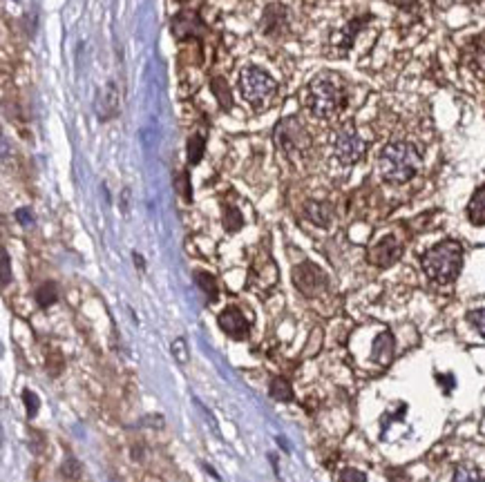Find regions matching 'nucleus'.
Listing matches in <instances>:
<instances>
[{
    "label": "nucleus",
    "mask_w": 485,
    "mask_h": 482,
    "mask_svg": "<svg viewBox=\"0 0 485 482\" xmlns=\"http://www.w3.org/2000/svg\"><path fill=\"white\" fill-rule=\"evenodd\" d=\"M219 329L226 333V335H231L233 339H244L249 335V319L244 317V313L237 308V306H229V308H224L219 317Z\"/></svg>",
    "instance_id": "6e6552de"
},
{
    "label": "nucleus",
    "mask_w": 485,
    "mask_h": 482,
    "mask_svg": "<svg viewBox=\"0 0 485 482\" xmlns=\"http://www.w3.org/2000/svg\"><path fill=\"white\" fill-rule=\"evenodd\" d=\"M278 284V268L273 259L268 257H260L255 261L253 273H251V286L255 290H268Z\"/></svg>",
    "instance_id": "1a4fd4ad"
},
{
    "label": "nucleus",
    "mask_w": 485,
    "mask_h": 482,
    "mask_svg": "<svg viewBox=\"0 0 485 482\" xmlns=\"http://www.w3.org/2000/svg\"><path fill=\"white\" fill-rule=\"evenodd\" d=\"M241 224H244V219H241V214H239L237 208L229 206V208L224 210V226H226V230H229V232H237L241 228Z\"/></svg>",
    "instance_id": "412c9836"
},
{
    "label": "nucleus",
    "mask_w": 485,
    "mask_h": 482,
    "mask_svg": "<svg viewBox=\"0 0 485 482\" xmlns=\"http://www.w3.org/2000/svg\"><path fill=\"white\" fill-rule=\"evenodd\" d=\"M56 300H58V286H56L54 282L43 284V286L36 290V302H38L40 306H52Z\"/></svg>",
    "instance_id": "6ab92c4d"
},
{
    "label": "nucleus",
    "mask_w": 485,
    "mask_h": 482,
    "mask_svg": "<svg viewBox=\"0 0 485 482\" xmlns=\"http://www.w3.org/2000/svg\"><path fill=\"white\" fill-rule=\"evenodd\" d=\"M177 185H179L181 195H184V199H186V201H190L192 192H190V183H188V175H186V172H181V177H179Z\"/></svg>",
    "instance_id": "cd10ccee"
},
{
    "label": "nucleus",
    "mask_w": 485,
    "mask_h": 482,
    "mask_svg": "<svg viewBox=\"0 0 485 482\" xmlns=\"http://www.w3.org/2000/svg\"><path fill=\"white\" fill-rule=\"evenodd\" d=\"M463 266V248L457 241H443L423 255V270L436 284H449Z\"/></svg>",
    "instance_id": "f03ea898"
},
{
    "label": "nucleus",
    "mask_w": 485,
    "mask_h": 482,
    "mask_svg": "<svg viewBox=\"0 0 485 482\" xmlns=\"http://www.w3.org/2000/svg\"><path fill=\"white\" fill-rule=\"evenodd\" d=\"M63 473H65L67 478H79V473H81V466H79V462L74 460V458H67V460H65V464H63Z\"/></svg>",
    "instance_id": "bb28decb"
},
{
    "label": "nucleus",
    "mask_w": 485,
    "mask_h": 482,
    "mask_svg": "<svg viewBox=\"0 0 485 482\" xmlns=\"http://www.w3.org/2000/svg\"><path fill=\"white\" fill-rule=\"evenodd\" d=\"M398 257H400V243L391 235L378 241L369 253V259L376 263V266H389V263H393Z\"/></svg>",
    "instance_id": "f8f14e48"
},
{
    "label": "nucleus",
    "mask_w": 485,
    "mask_h": 482,
    "mask_svg": "<svg viewBox=\"0 0 485 482\" xmlns=\"http://www.w3.org/2000/svg\"><path fill=\"white\" fill-rule=\"evenodd\" d=\"M467 319H469V324H472L474 329H476V333L485 337V306H481V308H476V310H469V313H467Z\"/></svg>",
    "instance_id": "5701e85b"
},
{
    "label": "nucleus",
    "mask_w": 485,
    "mask_h": 482,
    "mask_svg": "<svg viewBox=\"0 0 485 482\" xmlns=\"http://www.w3.org/2000/svg\"><path fill=\"white\" fill-rule=\"evenodd\" d=\"M23 402H25V409H27V415L34 417L40 409V402H38V395L32 393V391H25L23 393Z\"/></svg>",
    "instance_id": "393cba45"
},
{
    "label": "nucleus",
    "mask_w": 485,
    "mask_h": 482,
    "mask_svg": "<svg viewBox=\"0 0 485 482\" xmlns=\"http://www.w3.org/2000/svg\"><path fill=\"white\" fill-rule=\"evenodd\" d=\"M16 219H18L23 226H32V224H34V217H32V212H29L27 208H21V210L16 212Z\"/></svg>",
    "instance_id": "c756f323"
},
{
    "label": "nucleus",
    "mask_w": 485,
    "mask_h": 482,
    "mask_svg": "<svg viewBox=\"0 0 485 482\" xmlns=\"http://www.w3.org/2000/svg\"><path fill=\"white\" fill-rule=\"evenodd\" d=\"M289 27V11H286L284 5H278V3H273L264 9L262 13V29L273 36V34H282L284 29Z\"/></svg>",
    "instance_id": "9d476101"
},
{
    "label": "nucleus",
    "mask_w": 485,
    "mask_h": 482,
    "mask_svg": "<svg viewBox=\"0 0 485 482\" xmlns=\"http://www.w3.org/2000/svg\"><path fill=\"white\" fill-rule=\"evenodd\" d=\"M268 391L276 400H282V402L293 400V388H291V384H289V380H286V378H273Z\"/></svg>",
    "instance_id": "dca6fc26"
},
{
    "label": "nucleus",
    "mask_w": 485,
    "mask_h": 482,
    "mask_svg": "<svg viewBox=\"0 0 485 482\" xmlns=\"http://www.w3.org/2000/svg\"><path fill=\"white\" fill-rule=\"evenodd\" d=\"M389 3H393V5H398V7H409L412 3H416V0H389Z\"/></svg>",
    "instance_id": "7c9ffc66"
},
{
    "label": "nucleus",
    "mask_w": 485,
    "mask_h": 482,
    "mask_svg": "<svg viewBox=\"0 0 485 482\" xmlns=\"http://www.w3.org/2000/svg\"><path fill=\"white\" fill-rule=\"evenodd\" d=\"M340 482H367V476L358 469H344L340 473Z\"/></svg>",
    "instance_id": "a878e982"
},
{
    "label": "nucleus",
    "mask_w": 485,
    "mask_h": 482,
    "mask_svg": "<svg viewBox=\"0 0 485 482\" xmlns=\"http://www.w3.org/2000/svg\"><path fill=\"white\" fill-rule=\"evenodd\" d=\"M371 353H374L376 362L387 364L391 360V355H393V337H391V333H381V335H378L376 341H374Z\"/></svg>",
    "instance_id": "4468645a"
},
{
    "label": "nucleus",
    "mask_w": 485,
    "mask_h": 482,
    "mask_svg": "<svg viewBox=\"0 0 485 482\" xmlns=\"http://www.w3.org/2000/svg\"><path fill=\"white\" fill-rule=\"evenodd\" d=\"M173 355L177 357V362L179 364H186L188 362V349H186V341H184V337H177L175 341H173Z\"/></svg>",
    "instance_id": "b1692460"
},
{
    "label": "nucleus",
    "mask_w": 485,
    "mask_h": 482,
    "mask_svg": "<svg viewBox=\"0 0 485 482\" xmlns=\"http://www.w3.org/2000/svg\"><path fill=\"white\" fill-rule=\"evenodd\" d=\"M195 282L197 286H200L204 290V295L210 300V302H215L217 300V284H215V279L213 275H208V273H195Z\"/></svg>",
    "instance_id": "f3484780"
},
{
    "label": "nucleus",
    "mask_w": 485,
    "mask_h": 482,
    "mask_svg": "<svg viewBox=\"0 0 485 482\" xmlns=\"http://www.w3.org/2000/svg\"><path fill=\"white\" fill-rule=\"evenodd\" d=\"M204 148H206V141L200 136V134H195L188 138V163L195 165V163H200L202 157H204Z\"/></svg>",
    "instance_id": "a211bd4d"
},
{
    "label": "nucleus",
    "mask_w": 485,
    "mask_h": 482,
    "mask_svg": "<svg viewBox=\"0 0 485 482\" xmlns=\"http://www.w3.org/2000/svg\"><path fill=\"white\" fill-rule=\"evenodd\" d=\"M3 286H9V282H11V266H9V255H7V251H3Z\"/></svg>",
    "instance_id": "c85d7f7f"
},
{
    "label": "nucleus",
    "mask_w": 485,
    "mask_h": 482,
    "mask_svg": "<svg viewBox=\"0 0 485 482\" xmlns=\"http://www.w3.org/2000/svg\"><path fill=\"white\" fill-rule=\"evenodd\" d=\"M276 141L278 148H282V152H286L289 157H295V154H302L311 146V136L305 130V126L295 119H284L276 128Z\"/></svg>",
    "instance_id": "39448f33"
},
{
    "label": "nucleus",
    "mask_w": 485,
    "mask_h": 482,
    "mask_svg": "<svg viewBox=\"0 0 485 482\" xmlns=\"http://www.w3.org/2000/svg\"><path fill=\"white\" fill-rule=\"evenodd\" d=\"M239 92L251 105L260 107L278 92V83L268 72L260 67H246L239 76Z\"/></svg>",
    "instance_id": "20e7f679"
},
{
    "label": "nucleus",
    "mask_w": 485,
    "mask_h": 482,
    "mask_svg": "<svg viewBox=\"0 0 485 482\" xmlns=\"http://www.w3.org/2000/svg\"><path fill=\"white\" fill-rule=\"evenodd\" d=\"M452 482H481V473L474 469V466H459L454 471Z\"/></svg>",
    "instance_id": "4be33fe9"
},
{
    "label": "nucleus",
    "mask_w": 485,
    "mask_h": 482,
    "mask_svg": "<svg viewBox=\"0 0 485 482\" xmlns=\"http://www.w3.org/2000/svg\"><path fill=\"white\" fill-rule=\"evenodd\" d=\"M307 217L317 226H329L333 210L325 201H311V204H307Z\"/></svg>",
    "instance_id": "2eb2a0df"
},
{
    "label": "nucleus",
    "mask_w": 485,
    "mask_h": 482,
    "mask_svg": "<svg viewBox=\"0 0 485 482\" xmlns=\"http://www.w3.org/2000/svg\"><path fill=\"white\" fill-rule=\"evenodd\" d=\"M467 217H469V221H472V224L485 226V185H483V188H479L472 195V199H469Z\"/></svg>",
    "instance_id": "ddd939ff"
},
{
    "label": "nucleus",
    "mask_w": 485,
    "mask_h": 482,
    "mask_svg": "<svg viewBox=\"0 0 485 482\" xmlns=\"http://www.w3.org/2000/svg\"><path fill=\"white\" fill-rule=\"evenodd\" d=\"M213 94L217 97V101H219V105L224 107V110H229V107H231V89L229 87H226V83H224V79H219V76H217V79H213Z\"/></svg>",
    "instance_id": "aec40b11"
},
{
    "label": "nucleus",
    "mask_w": 485,
    "mask_h": 482,
    "mask_svg": "<svg viewBox=\"0 0 485 482\" xmlns=\"http://www.w3.org/2000/svg\"><path fill=\"white\" fill-rule=\"evenodd\" d=\"M173 34L177 38L186 36H202L204 34V23L195 11H181L173 18Z\"/></svg>",
    "instance_id": "9b49d317"
},
{
    "label": "nucleus",
    "mask_w": 485,
    "mask_h": 482,
    "mask_svg": "<svg viewBox=\"0 0 485 482\" xmlns=\"http://www.w3.org/2000/svg\"><path fill=\"white\" fill-rule=\"evenodd\" d=\"M423 159L420 152L407 141H393L387 143L381 152V159H378V168H381V175L389 183H405L412 179Z\"/></svg>",
    "instance_id": "f257e3e1"
},
{
    "label": "nucleus",
    "mask_w": 485,
    "mask_h": 482,
    "mask_svg": "<svg viewBox=\"0 0 485 482\" xmlns=\"http://www.w3.org/2000/svg\"><path fill=\"white\" fill-rule=\"evenodd\" d=\"M342 103H344V92L331 76L322 74L311 81V85L307 89V105L313 116H317V119L336 116L340 112Z\"/></svg>",
    "instance_id": "7ed1b4c3"
},
{
    "label": "nucleus",
    "mask_w": 485,
    "mask_h": 482,
    "mask_svg": "<svg viewBox=\"0 0 485 482\" xmlns=\"http://www.w3.org/2000/svg\"><path fill=\"white\" fill-rule=\"evenodd\" d=\"M331 148H333V157H336L342 165H354L362 159L367 146H365V141H362V136L352 126H347V128L336 132Z\"/></svg>",
    "instance_id": "423d86ee"
},
{
    "label": "nucleus",
    "mask_w": 485,
    "mask_h": 482,
    "mask_svg": "<svg viewBox=\"0 0 485 482\" xmlns=\"http://www.w3.org/2000/svg\"><path fill=\"white\" fill-rule=\"evenodd\" d=\"M293 282L300 288V292H305V295H309V297H313V295L322 292L327 288V275L317 268L315 263L305 261L293 270Z\"/></svg>",
    "instance_id": "0eeeda50"
}]
</instances>
